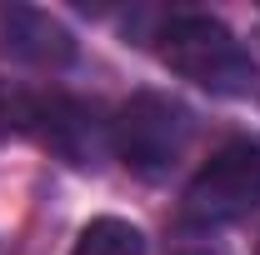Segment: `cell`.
Instances as JSON below:
<instances>
[{
    "label": "cell",
    "mask_w": 260,
    "mask_h": 255,
    "mask_svg": "<svg viewBox=\"0 0 260 255\" xmlns=\"http://www.w3.org/2000/svg\"><path fill=\"white\" fill-rule=\"evenodd\" d=\"M155 40H160V60L175 75H185L190 85L210 90V95H245L255 85V65L245 55V45L215 15L175 10Z\"/></svg>",
    "instance_id": "6da1fadb"
},
{
    "label": "cell",
    "mask_w": 260,
    "mask_h": 255,
    "mask_svg": "<svg viewBox=\"0 0 260 255\" xmlns=\"http://www.w3.org/2000/svg\"><path fill=\"white\" fill-rule=\"evenodd\" d=\"M185 145H190V110L180 100L160 95V90L130 95L110 120V150L140 180L170 175L185 155Z\"/></svg>",
    "instance_id": "7a4b0ae2"
},
{
    "label": "cell",
    "mask_w": 260,
    "mask_h": 255,
    "mask_svg": "<svg viewBox=\"0 0 260 255\" xmlns=\"http://www.w3.org/2000/svg\"><path fill=\"white\" fill-rule=\"evenodd\" d=\"M250 210H260V140H230L195 170L185 215L200 225H220Z\"/></svg>",
    "instance_id": "3957f363"
},
{
    "label": "cell",
    "mask_w": 260,
    "mask_h": 255,
    "mask_svg": "<svg viewBox=\"0 0 260 255\" xmlns=\"http://www.w3.org/2000/svg\"><path fill=\"white\" fill-rule=\"evenodd\" d=\"M30 130L40 135V145L50 155H60L65 165H95L105 155V145H110V130L100 125V115L85 100H70V95L35 100Z\"/></svg>",
    "instance_id": "277c9868"
},
{
    "label": "cell",
    "mask_w": 260,
    "mask_h": 255,
    "mask_svg": "<svg viewBox=\"0 0 260 255\" xmlns=\"http://www.w3.org/2000/svg\"><path fill=\"white\" fill-rule=\"evenodd\" d=\"M0 55L35 65V70H60V65L75 60V35L65 30L50 10L5 5L0 0Z\"/></svg>",
    "instance_id": "5b68a950"
},
{
    "label": "cell",
    "mask_w": 260,
    "mask_h": 255,
    "mask_svg": "<svg viewBox=\"0 0 260 255\" xmlns=\"http://www.w3.org/2000/svg\"><path fill=\"white\" fill-rule=\"evenodd\" d=\"M70 255H145V235H140V225L120 220V215H95L75 235Z\"/></svg>",
    "instance_id": "8992f818"
},
{
    "label": "cell",
    "mask_w": 260,
    "mask_h": 255,
    "mask_svg": "<svg viewBox=\"0 0 260 255\" xmlns=\"http://www.w3.org/2000/svg\"><path fill=\"white\" fill-rule=\"evenodd\" d=\"M30 115H35V95L15 90L10 80H0V140L25 135V130H30Z\"/></svg>",
    "instance_id": "52a82bcc"
}]
</instances>
